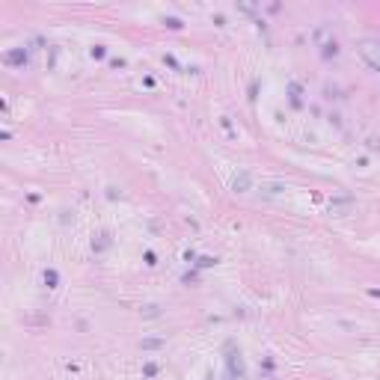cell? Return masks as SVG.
<instances>
[{
  "mask_svg": "<svg viewBox=\"0 0 380 380\" xmlns=\"http://www.w3.org/2000/svg\"><path fill=\"white\" fill-rule=\"evenodd\" d=\"M356 51H359V57L371 65L374 71H380V39H359Z\"/></svg>",
  "mask_w": 380,
  "mask_h": 380,
  "instance_id": "obj_1",
  "label": "cell"
},
{
  "mask_svg": "<svg viewBox=\"0 0 380 380\" xmlns=\"http://www.w3.org/2000/svg\"><path fill=\"white\" fill-rule=\"evenodd\" d=\"M226 362H229V374L232 377H244V362H241V353L238 350H229Z\"/></svg>",
  "mask_w": 380,
  "mask_h": 380,
  "instance_id": "obj_2",
  "label": "cell"
},
{
  "mask_svg": "<svg viewBox=\"0 0 380 380\" xmlns=\"http://www.w3.org/2000/svg\"><path fill=\"white\" fill-rule=\"evenodd\" d=\"M250 181H253L250 172H238V175L232 178V190H235V193H247V190H250Z\"/></svg>",
  "mask_w": 380,
  "mask_h": 380,
  "instance_id": "obj_3",
  "label": "cell"
},
{
  "mask_svg": "<svg viewBox=\"0 0 380 380\" xmlns=\"http://www.w3.org/2000/svg\"><path fill=\"white\" fill-rule=\"evenodd\" d=\"M6 63L9 65H24L27 63V51H9V54H6Z\"/></svg>",
  "mask_w": 380,
  "mask_h": 380,
  "instance_id": "obj_4",
  "label": "cell"
},
{
  "mask_svg": "<svg viewBox=\"0 0 380 380\" xmlns=\"http://www.w3.org/2000/svg\"><path fill=\"white\" fill-rule=\"evenodd\" d=\"M261 190H264L267 196H276V193H282V190H285V184H279V181H264Z\"/></svg>",
  "mask_w": 380,
  "mask_h": 380,
  "instance_id": "obj_5",
  "label": "cell"
},
{
  "mask_svg": "<svg viewBox=\"0 0 380 380\" xmlns=\"http://www.w3.org/2000/svg\"><path fill=\"white\" fill-rule=\"evenodd\" d=\"M163 348V339H143V350H158Z\"/></svg>",
  "mask_w": 380,
  "mask_h": 380,
  "instance_id": "obj_6",
  "label": "cell"
},
{
  "mask_svg": "<svg viewBox=\"0 0 380 380\" xmlns=\"http://www.w3.org/2000/svg\"><path fill=\"white\" fill-rule=\"evenodd\" d=\"M95 250H107V247H110V235H107V232H104V235H98V244H92Z\"/></svg>",
  "mask_w": 380,
  "mask_h": 380,
  "instance_id": "obj_7",
  "label": "cell"
},
{
  "mask_svg": "<svg viewBox=\"0 0 380 380\" xmlns=\"http://www.w3.org/2000/svg\"><path fill=\"white\" fill-rule=\"evenodd\" d=\"M57 270H45V282H48V288H57Z\"/></svg>",
  "mask_w": 380,
  "mask_h": 380,
  "instance_id": "obj_8",
  "label": "cell"
},
{
  "mask_svg": "<svg viewBox=\"0 0 380 380\" xmlns=\"http://www.w3.org/2000/svg\"><path fill=\"white\" fill-rule=\"evenodd\" d=\"M143 315H146V318H158L160 315V306H155V303H152V306H146V309H143Z\"/></svg>",
  "mask_w": 380,
  "mask_h": 380,
  "instance_id": "obj_9",
  "label": "cell"
},
{
  "mask_svg": "<svg viewBox=\"0 0 380 380\" xmlns=\"http://www.w3.org/2000/svg\"><path fill=\"white\" fill-rule=\"evenodd\" d=\"M214 261H217V258H211V255H202V258H199V261H196V264H199V267H211V264H214Z\"/></svg>",
  "mask_w": 380,
  "mask_h": 380,
  "instance_id": "obj_10",
  "label": "cell"
},
{
  "mask_svg": "<svg viewBox=\"0 0 380 380\" xmlns=\"http://www.w3.org/2000/svg\"><path fill=\"white\" fill-rule=\"evenodd\" d=\"M143 371H146V377H155V374H158V365H155V362H149Z\"/></svg>",
  "mask_w": 380,
  "mask_h": 380,
  "instance_id": "obj_11",
  "label": "cell"
},
{
  "mask_svg": "<svg viewBox=\"0 0 380 380\" xmlns=\"http://www.w3.org/2000/svg\"><path fill=\"white\" fill-rule=\"evenodd\" d=\"M163 24H166V27H172V30H178V27H181V21H178V18H166Z\"/></svg>",
  "mask_w": 380,
  "mask_h": 380,
  "instance_id": "obj_12",
  "label": "cell"
},
{
  "mask_svg": "<svg viewBox=\"0 0 380 380\" xmlns=\"http://www.w3.org/2000/svg\"><path fill=\"white\" fill-rule=\"evenodd\" d=\"M104 54H107V51H104V45H95V48H92V57H98V60H101Z\"/></svg>",
  "mask_w": 380,
  "mask_h": 380,
  "instance_id": "obj_13",
  "label": "cell"
},
{
  "mask_svg": "<svg viewBox=\"0 0 380 380\" xmlns=\"http://www.w3.org/2000/svg\"><path fill=\"white\" fill-rule=\"evenodd\" d=\"M368 149H371V152H377V149H380V140H377V137H371V140H368Z\"/></svg>",
  "mask_w": 380,
  "mask_h": 380,
  "instance_id": "obj_14",
  "label": "cell"
},
{
  "mask_svg": "<svg viewBox=\"0 0 380 380\" xmlns=\"http://www.w3.org/2000/svg\"><path fill=\"white\" fill-rule=\"evenodd\" d=\"M368 294H371V297H380V291H374V288H371V291H368Z\"/></svg>",
  "mask_w": 380,
  "mask_h": 380,
  "instance_id": "obj_15",
  "label": "cell"
}]
</instances>
